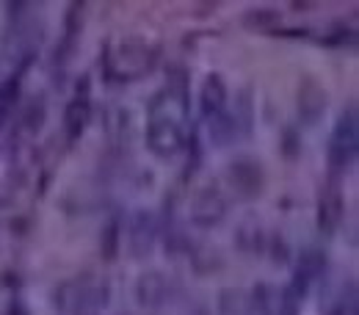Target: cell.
<instances>
[{"label": "cell", "instance_id": "obj_1", "mask_svg": "<svg viewBox=\"0 0 359 315\" xmlns=\"http://www.w3.org/2000/svg\"><path fill=\"white\" fill-rule=\"evenodd\" d=\"M152 64H155V50L147 47L141 39H128V42H119L114 55L108 58V72L114 78L133 81V78L147 75Z\"/></svg>", "mask_w": 359, "mask_h": 315}, {"label": "cell", "instance_id": "obj_2", "mask_svg": "<svg viewBox=\"0 0 359 315\" xmlns=\"http://www.w3.org/2000/svg\"><path fill=\"white\" fill-rule=\"evenodd\" d=\"M147 147L158 158H172L182 147V128L175 116L166 114H152L147 125Z\"/></svg>", "mask_w": 359, "mask_h": 315}, {"label": "cell", "instance_id": "obj_3", "mask_svg": "<svg viewBox=\"0 0 359 315\" xmlns=\"http://www.w3.org/2000/svg\"><path fill=\"white\" fill-rule=\"evenodd\" d=\"M226 180L238 191L241 199H257V196L263 194L266 175H263V166H260L257 161H252V158H238L235 163H229Z\"/></svg>", "mask_w": 359, "mask_h": 315}, {"label": "cell", "instance_id": "obj_4", "mask_svg": "<svg viewBox=\"0 0 359 315\" xmlns=\"http://www.w3.org/2000/svg\"><path fill=\"white\" fill-rule=\"evenodd\" d=\"M226 216V196L219 185H205L191 205V219L199 227H216L222 224Z\"/></svg>", "mask_w": 359, "mask_h": 315}, {"label": "cell", "instance_id": "obj_5", "mask_svg": "<svg viewBox=\"0 0 359 315\" xmlns=\"http://www.w3.org/2000/svg\"><path fill=\"white\" fill-rule=\"evenodd\" d=\"M249 122H252L249 105L241 102V105H235V111H222V114L213 116V122H210V138H213L219 147H226V144H232L235 138L249 133Z\"/></svg>", "mask_w": 359, "mask_h": 315}, {"label": "cell", "instance_id": "obj_6", "mask_svg": "<svg viewBox=\"0 0 359 315\" xmlns=\"http://www.w3.org/2000/svg\"><path fill=\"white\" fill-rule=\"evenodd\" d=\"M326 105H329L326 89L320 83H315L313 78H307L302 83V89H299V114H302V119L304 122H318L323 116Z\"/></svg>", "mask_w": 359, "mask_h": 315}, {"label": "cell", "instance_id": "obj_7", "mask_svg": "<svg viewBox=\"0 0 359 315\" xmlns=\"http://www.w3.org/2000/svg\"><path fill=\"white\" fill-rule=\"evenodd\" d=\"M89 119H91L89 97H86V94H83V97H81V94L72 97L69 105H67V111H64V128H67L69 141H75V138L83 135V130L89 128Z\"/></svg>", "mask_w": 359, "mask_h": 315}, {"label": "cell", "instance_id": "obj_8", "mask_svg": "<svg viewBox=\"0 0 359 315\" xmlns=\"http://www.w3.org/2000/svg\"><path fill=\"white\" fill-rule=\"evenodd\" d=\"M199 105H202V114L205 116H216L222 114L226 105V83L222 75H208L202 91H199Z\"/></svg>", "mask_w": 359, "mask_h": 315}, {"label": "cell", "instance_id": "obj_9", "mask_svg": "<svg viewBox=\"0 0 359 315\" xmlns=\"http://www.w3.org/2000/svg\"><path fill=\"white\" fill-rule=\"evenodd\" d=\"M135 293H138L141 304H163V299L169 296V276L161 271H149L138 279Z\"/></svg>", "mask_w": 359, "mask_h": 315}, {"label": "cell", "instance_id": "obj_10", "mask_svg": "<svg viewBox=\"0 0 359 315\" xmlns=\"http://www.w3.org/2000/svg\"><path fill=\"white\" fill-rule=\"evenodd\" d=\"M340 219H343V199H340L337 185H329L320 196V205H318V224H320V229L332 232L340 224Z\"/></svg>", "mask_w": 359, "mask_h": 315}, {"label": "cell", "instance_id": "obj_11", "mask_svg": "<svg viewBox=\"0 0 359 315\" xmlns=\"http://www.w3.org/2000/svg\"><path fill=\"white\" fill-rule=\"evenodd\" d=\"M130 232H133V235H130V249H133V255L135 257L147 255V252L152 249V241H155V222H152V216H147V213L141 210V213L135 216Z\"/></svg>", "mask_w": 359, "mask_h": 315}, {"label": "cell", "instance_id": "obj_12", "mask_svg": "<svg viewBox=\"0 0 359 315\" xmlns=\"http://www.w3.org/2000/svg\"><path fill=\"white\" fill-rule=\"evenodd\" d=\"M323 269H326V255L318 252V249H304L293 279H296V285H302V290H304V285H307L310 279H315V276H320Z\"/></svg>", "mask_w": 359, "mask_h": 315}, {"label": "cell", "instance_id": "obj_13", "mask_svg": "<svg viewBox=\"0 0 359 315\" xmlns=\"http://www.w3.org/2000/svg\"><path fill=\"white\" fill-rule=\"evenodd\" d=\"M334 141H346V144H359V128H357V105H348L337 125H334V133H332Z\"/></svg>", "mask_w": 359, "mask_h": 315}, {"label": "cell", "instance_id": "obj_14", "mask_svg": "<svg viewBox=\"0 0 359 315\" xmlns=\"http://www.w3.org/2000/svg\"><path fill=\"white\" fill-rule=\"evenodd\" d=\"M25 69V67H22ZM22 69L20 72H14L3 86H0V128H3V122L8 119V114L14 111V105H17V97H20V78H22Z\"/></svg>", "mask_w": 359, "mask_h": 315}, {"label": "cell", "instance_id": "obj_15", "mask_svg": "<svg viewBox=\"0 0 359 315\" xmlns=\"http://www.w3.org/2000/svg\"><path fill=\"white\" fill-rule=\"evenodd\" d=\"M357 158V144H346V141H329V163L334 169H346L351 166V161Z\"/></svg>", "mask_w": 359, "mask_h": 315}, {"label": "cell", "instance_id": "obj_16", "mask_svg": "<svg viewBox=\"0 0 359 315\" xmlns=\"http://www.w3.org/2000/svg\"><path fill=\"white\" fill-rule=\"evenodd\" d=\"M100 249H102V257L105 260H114L116 252H119V224L111 222L102 232V241H100Z\"/></svg>", "mask_w": 359, "mask_h": 315}, {"label": "cell", "instance_id": "obj_17", "mask_svg": "<svg viewBox=\"0 0 359 315\" xmlns=\"http://www.w3.org/2000/svg\"><path fill=\"white\" fill-rule=\"evenodd\" d=\"M83 11H86L83 3H72L69 6V14H67V34L69 36H75V34L83 31Z\"/></svg>", "mask_w": 359, "mask_h": 315}, {"label": "cell", "instance_id": "obj_18", "mask_svg": "<svg viewBox=\"0 0 359 315\" xmlns=\"http://www.w3.org/2000/svg\"><path fill=\"white\" fill-rule=\"evenodd\" d=\"M276 22H279V14L276 11H252L246 17V25H252V28H271Z\"/></svg>", "mask_w": 359, "mask_h": 315}, {"label": "cell", "instance_id": "obj_19", "mask_svg": "<svg viewBox=\"0 0 359 315\" xmlns=\"http://www.w3.org/2000/svg\"><path fill=\"white\" fill-rule=\"evenodd\" d=\"M42 122H45V105L36 111V105H31L28 111H25V116H22V125H25V130H39L42 128Z\"/></svg>", "mask_w": 359, "mask_h": 315}, {"label": "cell", "instance_id": "obj_20", "mask_svg": "<svg viewBox=\"0 0 359 315\" xmlns=\"http://www.w3.org/2000/svg\"><path fill=\"white\" fill-rule=\"evenodd\" d=\"M6 315H28V310H25L20 302H14V304L8 307V313H6Z\"/></svg>", "mask_w": 359, "mask_h": 315}]
</instances>
